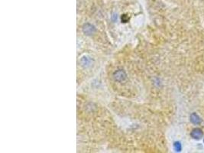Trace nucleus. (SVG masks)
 <instances>
[{
	"label": "nucleus",
	"instance_id": "obj_1",
	"mask_svg": "<svg viewBox=\"0 0 204 153\" xmlns=\"http://www.w3.org/2000/svg\"><path fill=\"white\" fill-rule=\"evenodd\" d=\"M190 136L193 139L200 140L203 137V133L202 129L200 128H195L190 133Z\"/></svg>",
	"mask_w": 204,
	"mask_h": 153
},
{
	"label": "nucleus",
	"instance_id": "obj_2",
	"mask_svg": "<svg viewBox=\"0 0 204 153\" xmlns=\"http://www.w3.org/2000/svg\"><path fill=\"white\" fill-rule=\"evenodd\" d=\"M190 122L193 124L195 125H200L202 122L201 118L196 113H193L191 114L190 116Z\"/></svg>",
	"mask_w": 204,
	"mask_h": 153
},
{
	"label": "nucleus",
	"instance_id": "obj_3",
	"mask_svg": "<svg viewBox=\"0 0 204 153\" xmlns=\"http://www.w3.org/2000/svg\"><path fill=\"white\" fill-rule=\"evenodd\" d=\"M94 29H94V27L90 25H87L85 26V28H83L84 32L86 33V34H87V35H91V34H93Z\"/></svg>",
	"mask_w": 204,
	"mask_h": 153
},
{
	"label": "nucleus",
	"instance_id": "obj_4",
	"mask_svg": "<svg viewBox=\"0 0 204 153\" xmlns=\"http://www.w3.org/2000/svg\"><path fill=\"white\" fill-rule=\"evenodd\" d=\"M115 74H116V75H115V80H117V81H123L124 78L126 77L125 73H124L123 71H122V70L117 71Z\"/></svg>",
	"mask_w": 204,
	"mask_h": 153
},
{
	"label": "nucleus",
	"instance_id": "obj_5",
	"mask_svg": "<svg viewBox=\"0 0 204 153\" xmlns=\"http://www.w3.org/2000/svg\"><path fill=\"white\" fill-rule=\"evenodd\" d=\"M174 150L177 152H180L182 150V145H181V143L180 142H175L174 144Z\"/></svg>",
	"mask_w": 204,
	"mask_h": 153
},
{
	"label": "nucleus",
	"instance_id": "obj_6",
	"mask_svg": "<svg viewBox=\"0 0 204 153\" xmlns=\"http://www.w3.org/2000/svg\"><path fill=\"white\" fill-rule=\"evenodd\" d=\"M203 142H204V139H203Z\"/></svg>",
	"mask_w": 204,
	"mask_h": 153
}]
</instances>
